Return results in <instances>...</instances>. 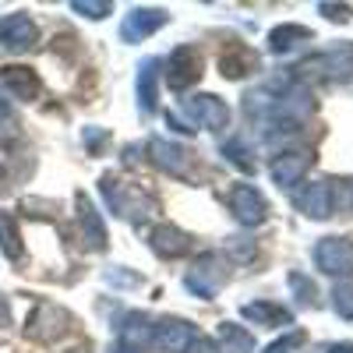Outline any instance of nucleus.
Returning <instances> with one entry per match:
<instances>
[{"mask_svg":"<svg viewBox=\"0 0 353 353\" xmlns=\"http://www.w3.org/2000/svg\"><path fill=\"white\" fill-rule=\"evenodd\" d=\"M184 117H188V128H205V131H223L230 124V110L223 99L209 96V92H201V96H191L184 99Z\"/></svg>","mask_w":353,"mask_h":353,"instance_id":"obj_3","label":"nucleus"},{"mask_svg":"<svg viewBox=\"0 0 353 353\" xmlns=\"http://www.w3.org/2000/svg\"><path fill=\"white\" fill-rule=\"evenodd\" d=\"M8 318H11V307H8V297L0 293V329L8 325Z\"/></svg>","mask_w":353,"mask_h":353,"instance_id":"obj_31","label":"nucleus"},{"mask_svg":"<svg viewBox=\"0 0 353 353\" xmlns=\"http://www.w3.org/2000/svg\"><path fill=\"white\" fill-rule=\"evenodd\" d=\"M219 339H223L226 353H254L251 332H244L241 325H233V321H223V325H219Z\"/></svg>","mask_w":353,"mask_h":353,"instance_id":"obj_23","label":"nucleus"},{"mask_svg":"<svg viewBox=\"0 0 353 353\" xmlns=\"http://www.w3.org/2000/svg\"><path fill=\"white\" fill-rule=\"evenodd\" d=\"M201 74V57L194 46H176L170 53V61H166V81L173 92H184V88H191Z\"/></svg>","mask_w":353,"mask_h":353,"instance_id":"obj_7","label":"nucleus"},{"mask_svg":"<svg viewBox=\"0 0 353 353\" xmlns=\"http://www.w3.org/2000/svg\"><path fill=\"white\" fill-rule=\"evenodd\" d=\"M314 265L325 276H353V241L350 237H321L314 244Z\"/></svg>","mask_w":353,"mask_h":353,"instance_id":"obj_2","label":"nucleus"},{"mask_svg":"<svg viewBox=\"0 0 353 353\" xmlns=\"http://www.w3.org/2000/svg\"><path fill=\"white\" fill-rule=\"evenodd\" d=\"M311 39H314L311 28H304V25H279V28L269 32V50L272 53H290L297 43H311Z\"/></svg>","mask_w":353,"mask_h":353,"instance_id":"obj_21","label":"nucleus"},{"mask_svg":"<svg viewBox=\"0 0 353 353\" xmlns=\"http://www.w3.org/2000/svg\"><path fill=\"white\" fill-rule=\"evenodd\" d=\"M166 25V11L159 8H134L124 25H121V39L124 43H141V39H149L152 32H159V28Z\"/></svg>","mask_w":353,"mask_h":353,"instance_id":"obj_11","label":"nucleus"},{"mask_svg":"<svg viewBox=\"0 0 353 353\" xmlns=\"http://www.w3.org/2000/svg\"><path fill=\"white\" fill-rule=\"evenodd\" d=\"M156 68H159V61H145L138 68V110L145 117L156 113V99H159V92H156Z\"/></svg>","mask_w":353,"mask_h":353,"instance_id":"obj_20","label":"nucleus"},{"mask_svg":"<svg viewBox=\"0 0 353 353\" xmlns=\"http://www.w3.org/2000/svg\"><path fill=\"white\" fill-rule=\"evenodd\" d=\"M290 286H293V293H297V301L301 304H314V283L311 279H304L301 272H290Z\"/></svg>","mask_w":353,"mask_h":353,"instance_id":"obj_27","label":"nucleus"},{"mask_svg":"<svg viewBox=\"0 0 353 353\" xmlns=\"http://www.w3.org/2000/svg\"><path fill=\"white\" fill-rule=\"evenodd\" d=\"M68 353H85V350H68Z\"/></svg>","mask_w":353,"mask_h":353,"instance_id":"obj_36","label":"nucleus"},{"mask_svg":"<svg viewBox=\"0 0 353 353\" xmlns=\"http://www.w3.org/2000/svg\"><path fill=\"white\" fill-rule=\"evenodd\" d=\"M307 173V152H283L272 159V181L279 188H297Z\"/></svg>","mask_w":353,"mask_h":353,"instance_id":"obj_15","label":"nucleus"},{"mask_svg":"<svg viewBox=\"0 0 353 353\" xmlns=\"http://www.w3.org/2000/svg\"><path fill=\"white\" fill-rule=\"evenodd\" d=\"M188 353H219V350H216L212 339H194V343L188 346Z\"/></svg>","mask_w":353,"mask_h":353,"instance_id":"obj_29","label":"nucleus"},{"mask_svg":"<svg viewBox=\"0 0 353 353\" xmlns=\"http://www.w3.org/2000/svg\"><path fill=\"white\" fill-rule=\"evenodd\" d=\"M194 339L198 336L191 329V321H184V318H163L152 325V350H159V353H184Z\"/></svg>","mask_w":353,"mask_h":353,"instance_id":"obj_8","label":"nucleus"},{"mask_svg":"<svg viewBox=\"0 0 353 353\" xmlns=\"http://www.w3.org/2000/svg\"><path fill=\"white\" fill-rule=\"evenodd\" d=\"M149 248L159 254V258H181V254H188L191 251V237L184 230H176V226H156L152 233H149Z\"/></svg>","mask_w":353,"mask_h":353,"instance_id":"obj_14","label":"nucleus"},{"mask_svg":"<svg viewBox=\"0 0 353 353\" xmlns=\"http://www.w3.org/2000/svg\"><path fill=\"white\" fill-rule=\"evenodd\" d=\"M230 212L241 226H261L269 216V205H265L261 191H254L251 184H237L230 188Z\"/></svg>","mask_w":353,"mask_h":353,"instance_id":"obj_6","label":"nucleus"},{"mask_svg":"<svg viewBox=\"0 0 353 353\" xmlns=\"http://www.w3.org/2000/svg\"><path fill=\"white\" fill-rule=\"evenodd\" d=\"M36 43V21L28 18L25 11H14V14H4L0 18V50L8 53H21Z\"/></svg>","mask_w":353,"mask_h":353,"instance_id":"obj_9","label":"nucleus"},{"mask_svg":"<svg viewBox=\"0 0 353 353\" xmlns=\"http://www.w3.org/2000/svg\"><path fill=\"white\" fill-rule=\"evenodd\" d=\"M329 353H353V343H336L329 346Z\"/></svg>","mask_w":353,"mask_h":353,"instance_id":"obj_32","label":"nucleus"},{"mask_svg":"<svg viewBox=\"0 0 353 353\" xmlns=\"http://www.w3.org/2000/svg\"><path fill=\"white\" fill-rule=\"evenodd\" d=\"M0 85L8 88V92L14 99H36L43 92V81L32 68H21V64H8V68H0Z\"/></svg>","mask_w":353,"mask_h":353,"instance_id":"obj_13","label":"nucleus"},{"mask_svg":"<svg viewBox=\"0 0 353 353\" xmlns=\"http://www.w3.org/2000/svg\"><path fill=\"white\" fill-rule=\"evenodd\" d=\"M71 11H74V14H85V18H96V21H99V18H106L113 8L106 4V0H74V4H71Z\"/></svg>","mask_w":353,"mask_h":353,"instance_id":"obj_26","label":"nucleus"},{"mask_svg":"<svg viewBox=\"0 0 353 353\" xmlns=\"http://www.w3.org/2000/svg\"><path fill=\"white\" fill-rule=\"evenodd\" d=\"M74 205H78L81 244H85L88 251H103V248H106V226H103V219H99V212H96L92 198H88L85 191H78V194H74Z\"/></svg>","mask_w":353,"mask_h":353,"instance_id":"obj_10","label":"nucleus"},{"mask_svg":"<svg viewBox=\"0 0 353 353\" xmlns=\"http://www.w3.org/2000/svg\"><path fill=\"white\" fill-rule=\"evenodd\" d=\"M110 353H134V350H128V346H113Z\"/></svg>","mask_w":353,"mask_h":353,"instance_id":"obj_34","label":"nucleus"},{"mask_svg":"<svg viewBox=\"0 0 353 353\" xmlns=\"http://www.w3.org/2000/svg\"><path fill=\"white\" fill-rule=\"evenodd\" d=\"M106 283H124L128 286V283H138V276H128V272H117L113 269V272H106Z\"/></svg>","mask_w":353,"mask_h":353,"instance_id":"obj_30","label":"nucleus"},{"mask_svg":"<svg viewBox=\"0 0 353 353\" xmlns=\"http://www.w3.org/2000/svg\"><path fill=\"white\" fill-rule=\"evenodd\" d=\"M149 152H152L156 166H163V170H170V173H176V176H181V173H184V166H188V152L181 149V145L166 141V138H152Z\"/></svg>","mask_w":353,"mask_h":353,"instance_id":"obj_19","label":"nucleus"},{"mask_svg":"<svg viewBox=\"0 0 353 353\" xmlns=\"http://www.w3.org/2000/svg\"><path fill=\"white\" fill-rule=\"evenodd\" d=\"M103 198H106V205H110V209L121 216V219H141V216H149V212H145L141 191H138V188H124L113 173L103 176Z\"/></svg>","mask_w":353,"mask_h":353,"instance_id":"obj_5","label":"nucleus"},{"mask_svg":"<svg viewBox=\"0 0 353 353\" xmlns=\"http://www.w3.org/2000/svg\"><path fill=\"white\" fill-rule=\"evenodd\" d=\"M121 332V346L141 353V350H152V321L145 318V314H128L124 318V325L117 329Z\"/></svg>","mask_w":353,"mask_h":353,"instance_id":"obj_17","label":"nucleus"},{"mask_svg":"<svg viewBox=\"0 0 353 353\" xmlns=\"http://www.w3.org/2000/svg\"><path fill=\"white\" fill-rule=\"evenodd\" d=\"M0 188H4V166H0Z\"/></svg>","mask_w":353,"mask_h":353,"instance_id":"obj_35","label":"nucleus"},{"mask_svg":"<svg viewBox=\"0 0 353 353\" xmlns=\"http://www.w3.org/2000/svg\"><path fill=\"white\" fill-rule=\"evenodd\" d=\"M297 209L307 216V219H329L332 216V188L329 181H311L304 191L293 194Z\"/></svg>","mask_w":353,"mask_h":353,"instance_id":"obj_12","label":"nucleus"},{"mask_svg":"<svg viewBox=\"0 0 353 353\" xmlns=\"http://www.w3.org/2000/svg\"><path fill=\"white\" fill-rule=\"evenodd\" d=\"M8 113H11V103H8L4 96H0V121H8Z\"/></svg>","mask_w":353,"mask_h":353,"instance_id":"obj_33","label":"nucleus"},{"mask_svg":"<svg viewBox=\"0 0 353 353\" xmlns=\"http://www.w3.org/2000/svg\"><path fill=\"white\" fill-rule=\"evenodd\" d=\"M223 279H226V261L219 254H201L194 261V269L184 276V286L194 293V297L212 301L219 293V286H223Z\"/></svg>","mask_w":353,"mask_h":353,"instance_id":"obj_1","label":"nucleus"},{"mask_svg":"<svg viewBox=\"0 0 353 353\" xmlns=\"http://www.w3.org/2000/svg\"><path fill=\"white\" fill-rule=\"evenodd\" d=\"M0 251H4L11 261H18L21 258V233H18V223H14V216L11 212H0Z\"/></svg>","mask_w":353,"mask_h":353,"instance_id":"obj_22","label":"nucleus"},{"mask_svg":"<svg viewBox=\"0 0 353 353\" xmlns=\"http://www.w3.org/2000/svg\"><path fill=\"white\" fill-rule=\"evenodd\" d=\"M219 68H223L226 78H244L248 71L258 68V57H254V50H248L244 43H233V46H226V53L219 57Z\"/></svg>","mask_w":353,"mask_h":353,"instance_id":"obj_18","label":"nucleus"},{"mask_svg":"<svg viewBox=\"0 0 353 353\" xmlns=\"http://www.w3.org/2000/svg\"><path fill=\"white\" fill-rule=\"evenodd\" d=\"M332 307L343 314V318H353V283H339L332 290Z\"/></svg>","mask_w":353,"mask_h":353,"instance_id":"obj_25","label":"nucleus"},{"mask_svg":"<svg viewBox=\"0 0 353 353\" xmlns=\"http://www.w3.org/2000/svg\"><path fill=\"white\" fill-rule=\"evenodd\" d=\"M68 311L64 307H57V304H36V311L28 314L25 321V336H32L39 343H53L57 336H64L68 332Z\"/></svg>","mask_w":353,"mask_h":353,"instance_id":"obj_4","label":"nucleus"},{"mask_svg":"<svg viewBox=\"0 0 353 353\" xmlns=\"http://www.w3.org/2000/svg\"><path fill=\"white\" fill-rule=\"evenodd\" d=\"M223 156L237 166V170H244V173H251L254 170V159H248V149H244V141L241 138H230L226 145H223Z\"/></svg>","mask_w":353,"mask_h":353,"instance_id":"obj_24","label":"nucleus"},{"mask_svg":"<svg viewBox=\"0 0 353 353\" xmlns=\"http://www.w3.org/2000/svg\"><path fill=\"white\" fill-rule=\"evenodd\" d=\"M325 18H332V21H350V8H336V4H321L318 8Z\"/></svg>","mask_w":353,"mask_h":353,"instance_id":"obj_28","label":"nucleus"},{"mask_svg":"<svg viewBox=\"0 0 353 353\" xmlns=\"http://www.w3.org/2000/svg\"><path fill=\"white\" fill-rule=\"evenodd\" d=\"M241 314H244L248 321H254V325H269V329H283V325H290V321H293L290 307L272 304V301H254V304H244V307H241Z\"/></svg>","mask_w":353,"mask_h":353,"instance_id":"obj_16","label":"nucleus"}]
</instances>
